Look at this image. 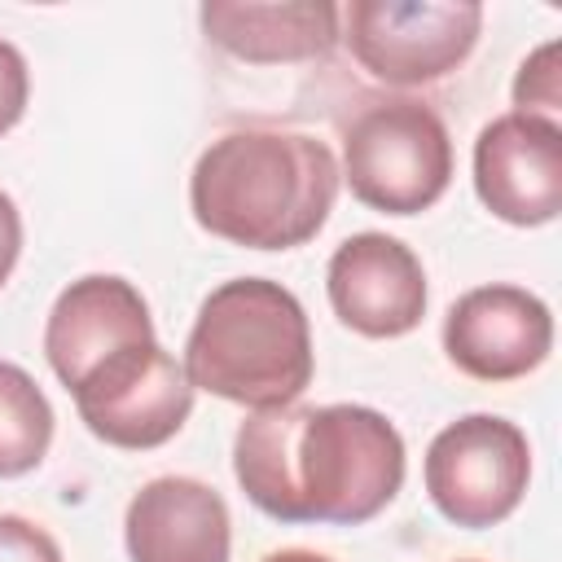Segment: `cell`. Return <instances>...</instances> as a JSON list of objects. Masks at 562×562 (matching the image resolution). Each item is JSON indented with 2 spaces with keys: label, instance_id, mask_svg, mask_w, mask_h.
<instances>
[{
  "label": "cell",
  "instance_id": "5",
  "mask_svg": "<svg viewBox=\"0 0 562 562\" xmlns=\"http://www.w3.org/2000/svg\"><path fill=\"white\" fill-rule=\"evenodd\" d=\"M66 391L75 395L79 422L101 443L127 452L167 443L193 413L184 364L158 338L114 347Z\"/></svg>",
  "mask_w": 562,
  "mask_h": 562
},
{
  "label": "cell",
  "instance_id": "2",
  "mask_svg": "<svg viewBox=\"0 0 562 562\" xmlns=\"http://www.w3.org/2000/svg\"><path fill=\"white\" fill-rule=\"evenodd\" d=\"M338 184V158L325 140L281 127H241L198 154L189 206L211 237L246 250H294L325 228Z\"/></svg>",
  "mask_w": 562,
  "mask_h": 562
},
{
  "label": "cell",
  "instance_id": "1",
  "mask_svg": "<svg viewBox=\"0 0 562 562\" xmlns=\"http://www.w3.org/2000/svg\"><path fill=\"white\" fill-rule=\"evenodd\" d=\"M233 474L277 522L360 527L404 483L400 430L364 404H285L250 413L233 439Z\"/></svg>",
  "mask_w": 562,
  "mask_h": 562
},
{
  "label": "cell",
  "instance_id": "11",
  "mask_svg": "<svg viewBox=\"0 0 562 562\" xmlns=\"http://www.w3.org/2000/svg\"><path fill=\"white\" fill-rule=\"evenodd\" d=\"M123 540L132 562H228L233 522L211 483L162 474L127 501Z\"/></svg>",
  "mask_w": 562,
  "mask_h": 562
},
{
  "label": "cell",
  "instance_id": "7",
  "mask_svg": "<svg viewBox=\"0 0 562 562\" xmlns=\"http://www.w3.org/2000/svg\"><path fill=\"white\" fill-rule=\"evenodd\" d=\"M422 470L435 509L457 527L483 531L518 509L531 479V448L514 422L470 413L430 439Z\"/></svg>",
  "mask_w": 562,
  "mask_h": 562
},
{
  "label": "cell",
  "instance_id": "12",
  "mask_svg": "<svg viewBox=\"0 0 562 562\" xmlns=\"http://www.w3.org/2000/svg\"><path fill=\"white\" fill-rule=\"evenodd\" d=\"M154 338V316L140 290L123 277L92 272L70 281L44 325V356L61 386H75L101 356L123 342Z\"/></svg>",
  "mask_w": 562,
  "mask_h": 562
},
{
  "label": "cell",
  "instance_id": "9",
  "mask_svg": "<svg viewBox=\"0 0 562 562\" xmlns=\"http://www.w3.org/2000/svg\"><path fill=\"white\" fill-rule=\"evenodd\" d=\"M479 202L518 228L558 220L562 211V132L553 119L501 114L474 140Z\"/></svg>",
  "mask_w": 562,
  "mask_h": 562
},
{
  "label": "cell",
  "instance_id": "17",
  "mask_svg": "<svg viewBox=\"0 0 562 562\" xmlns=\"http://www.w3.org/2000/svg\"><path fill=\"white\" fill-rule=\"evenodd\" d=\"M26 97H31L26 57L9 40H0V136L9 127H18V119L26 114Z\"/></svg>",
  "mask_w": 562,
  "mask_h": 562
},
{
  "label": "cell",
  "instance_id": "6",
  "mask_svg": "<svg viewBox=\"0 0 562 562\" xmlns=\"http://www.w3.org/2000/svg\"><path fill=\"white\" fill-rule=\"evenodd\" d=\"M351 57L382 83L417 88L452 75L479 44L483 4L470 0H351L342 9Z\"/></svg>",
  "mask_w": 562,
  "mask_h": 562
},
{
  "label": "cell",
  "instance_id": "16",
  "mask_svg": "<svg viewBox=\"0 0 562 562\" xmlns=\"http://www.w3.org/2000/svg\"><path fill=\"white\" fill-rule=\"evenodd\" d=\"M0 562H61V549L40 522L0 514Z\"/></svg>",
  "mask_w": 562,
  "mask_h": 562
},
{
  "label": "cell",
  "instance_id": "15",
  "mask_svg": "<svg viewBox=\"0 0 562 562\" xmlns=\"http://www.w3.org/2000/svg\"><path fill=\"white\" fill-rule=\"evenodd\" d=\"M514 105L518 114H536V119H553L558 123V105H562V75H558V40L540 44L514 79Z\"/></svg>",
  "mask_w": 562,
  "mask_h": 562
},
{
  "label": "cell",
  "instance_id": "14",
  "mask_svg": "<svg viewBox=\"0 0 562 562\" xmlns=\"http://www.w3.org/2000/svg\"><path fill=\"white\" fill-rule=\"evenodd\" d=\"M53 443V404L40 382L22 369L0 360V479L31 474Z\"/></svg>",
  "mask_w": 562,
  "mask_h": 562
},
{
  "label": "cell",
  "instance_id": "3",
  "mask_svg": "<svg viewBox=\"0 0 562 562\" xmlns=\"http://www.w3.org/2000/svg\"><path fill=\"white\" fill-rule=\"evenodd\" d=\"M312 329L303 303L268 277L215 285L184 338V378L255 413L294 404L312 382Z\"/></svg>",
  "mask_w": 562,
  "mask_h": 562
},
{
  "label": "cell",
  "instance_id": "13",
  "mask_svg": "<svg viewBox=\"0 0 562 562\" xmlns=\"http://www.w3.org/2000/svg\"><path fill=\"white\" fill-rule=\"evenodd\" d=\"M202 31L211 44L241 61H307L325 57L338 44L342 9L338 4H241V0H215L202 4Z\"/></svg>",
  "mask_w": 562,
  "mask_h": 562
},
{
  "label": "cell",
  "instance_id": "4",
  "mask_svg": "<svg viewBox=\"0 0 562 562\" xmlns=\"http://www.w3.org/2000/svg\"><path fill=\"white\" fill-rule=\"evenodd\" d=\"M338 176L364 206L386 215H417L435 206L452 180L448 127L426 101H369L342 132Z\"/></svg>",
  "mask_w": 562,
  "mask_h": 562
},
{
  "label": "cell",
  "instance_id": "19",
  "mask_svg": "<svg viewBox=\"0 0 562 562\" xmlns=\"http://www.w3.org/2000/svg\"><path fill=\"white\" fill-rule=\"evenodd\" d=\"M263 562H334V558L312 553V549H277V553H268Z\"/></svg>",
  "mask_w": 562,
  "mask_h": 562
},
{
  "label": "cell",
  "instance_id": "8",
  "mask_svg": "<svg viewBox=\"0 0 562 562\" xmlns=\"http://www.w3.org/2000/svg\"><path fill=\"white\" fill-rule=\"evenodd\" d=\"M553 347V312L522 285L465 290L443 316L448 360L479 382H514L544 364Z\"/></svg>",
  "mask_w": 562,
  "mask_h": 562
},
{
  "label": "cell",
  "instance_id": "18",
  "mask_svg": "<svg viewBox=\"0 0 562 562\" xmlns=\"http://www.w3.org/2000/svg\"><path fill=\"white\" fill-rule=\"evenodd\" d=\"M18 255H22V215H18L13 198L0 189V285L9 281Z\"/></svg>",
  "mask_w": 562,
  "mask_h": 562
},
{
  "label": "cell",
  "instance_id": "10",
  "mask_svg": "<svg viewBox=\"0 0 562 562\" xmlns=\"http://www.w3.org/2000/svg\"><path fill=\"white\" fill-rule=\"evenodd\" d=\"M334 316L364 338H404L426 316L422 259L386 233L347 237L325 268Z\"/></svg>",
  "mask_w": 562,
  "mask_h": 562
}]
</instances>
